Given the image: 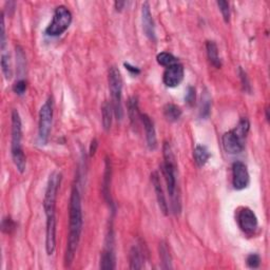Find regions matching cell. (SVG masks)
<instances>
[{
  "instance_id": "1",
  "label": "cell",
  "mask_w": 270,
  "mask_h": 270,
  "mask_svg": "<svg viewBox=\"0 0 270 270\" xmlns=\"http://www.w3.org/2000/svg\"><path fill=\"white\" fill-rule=\"evenodd\" d=\"M69 236H68L67 248L65 253V265L70 267L76 254L81 236L83 232L84 218H83V208H82V198L81 193L76 185L73 186L71 196H70V206H69Z\"/></svg>"
},
{
  "instance_id": "2",
  "label": "cell",
  "mask_w": 270,
  "mask_h": 270,
  "mask_svg": "<svg viewBox=\"0 0 270 270\" xmlns=\"http://www.w3.org/2000/svg\"><path fill=\"white\" fill-rule=\"evenodd\" d=\"M164 153V163L162 165V172L165 177L166 185L171 201V209L172 212L177 216L182 210L181 202V193L179 186H177L176 180V162L175 157L171 149V146L168 143H165L163 146Z\"/></svg>"
},
{
  "instance_id": "3",
  "label": "cell",
  "mask_w": 270,
  "mask_h": 270,
  "mask_svg": "<svg viewBox=\"0 0 270 270\" xmlns=\"http://www.w3.org/2000/svg\"><path fill=\"white\" fill-rule=\"evenodd\" d=\"M12 139H11V154L13 163L17 170L23 173L27 169V158L22 149V124L19 112L14 109L12 111Z\"/></svg>"
},
{
  "instance_id": "4",
  "label": "cell",
  "mask_w": 270,
  "mask_h": 270,
  "mask_svg": "<svg viewBox=\"0 0 270 270\" xmlns=\"http://www.w3.org/2000/svg\"><path fill=\"white\" fill-rule=\"evenodd\" d=\"M109 89L112 96V107L115 118L121 120L124 116V110H122V79L118 68L112 66L109 69Z\"/></svg>"
},
{
  "instance_id": "5",
  "label": "cell",
  "mask_w": 270,
  "mask_h": 270,
  "mask_svg": "<svg viewBox=\"0 0 270 270\" xmlns=\"http://www.w3.org/2000/svg\"><path fill=\"white\" fill-rule=\"evenodd\" d=\"M72 22L71 11L65 5H59L55 9L53 19L51 23L47 27L45 33L51 37H57L69 29Z\"/></svg>"
},
{
  "instance_id": "6",
  "label": "cell",
  "mask_w": 270,
  "mask_h": 270,
  "mask_svg": "<svg viewBox=\"0 0 270 270\" xmlns=\"http://www.w3.org/2000/svg\"><path fill=\"white\" fill-rule=\"evenodd\" d=\"M63 180V175L60 172H53L48 180L45 198H44V210L47 218L55 217L56 210V199L58 189Z\"/></svg>"
},
{
  "instance_id": "7",
  "label": "cell",
  "mask_w": 270,
  "mask_h": 270,
  "mask_svg": "<svg viewBox=\"0 0 270 270\" xmlns=\"http://www.w3.org/2000/svg\"><path fill=\"white\" fill-rule=\"evenodd\" d=\"M53 122V98L50 96L42 105L39 111L38 120V142L40 145H47L50 137Z\"/></svg>"
},
{
  "instance_id": "8",
  "label": "cell",
  "mask_w": 270,
  "mask_h": 270,
  "mask_svg": "<svg viewBox=\"0 0 270 270\" xmlns=\"http://www.w3.org/2000/svg\"><path fill=\"white\" fill-rule=\"evenodd\" d=\"M236 220L240 229L247 236H253L259 228L256 214L248 207H243L238 210Z\"/></svg>"
},
{
  "instance_id": "9",
  "label": "cell",
  "mask_w": 270,
  "mask_h": 270,
  "mask_svg": "<svg viewBox=\"0 0 270 270\" xmlns=\"http://www.w3.org/2000/svg\"><path fill=\"white\" fill-rule=\"evenodd\" d=\"M101 269L112 270L116 267L115 251H114V235L112 228L109 229L106 237V246L103 248L101 256Z\"/></svg>"
},
{
  "instance_id": "10",
  "label": "cell",
  "mask_w": 270,
  "mask_h": 270,
  "mask_svg": "<svg viewBox=\"0 0 270 270\" xmlns=\"http://www.w3.org/2000/svg\"><path fill=\"white\" fill-rule=\"evenodd\" d=\"M250 183V175L247 166L242 162H236L232 165V185L236 190L247 188Z\"/></svg>"
},
{
  "instance_id": "11",
  "label": "cell",
  "mask_w": 270,
  "mask_h": 270,
  "mask_svg": "<svg viewBox=\"0 0 270 270\" xmlns=\"http://www.w3.org/2000/svg\"><path fill=\"white\" fill-rule=\"evenodd\" d=\"M224 150L229 154H237L241 153L245 148V138L238 135L235 129L226 132L222 137Z\"/></svg>"
},
{
  "instance_id": "12",
  "label": "cell",
  "mask_w": 270,
  "mask_h": 270,
  "mask_svg": "<svg viewBox=\"0 0 270 270\" xmlns=\"http://www.w3.org/2000/svg\"><path fill=\"white\" fill-rule=\"evenodd\" d=\"M185 76V69L181 63L166 68L163 75V82L166 87L175 88L180 85Z\"/></svg>"
},
{
  "instance_id": "13",
  "label": "cell",
  "mask_w": 270,
  "mask_h": 270,
  "mask_svg": "<svg viewBox=\"0 0 270 270\" xmlns=\"http://www.w3.org/2000/svg\"><path fill=\"white\" fill-rule=\"evenodd\" d=\"M142 23L143 31L145 35L151 41H156V33H155V24L152 18V13L150 10L149 2H144L142 7Z\"/></svg>"
},
{
  "instance_id": "14",
  "label": "cell",
  "mask_w": 270,
  "mask_h": 270,
  "mask_svg": "<svg viewBox=\"0 0 270 270\" xmlns=\"http://www.w3.org/2000/svg\"><path fill=\"white\" fill-rule=\"evenodd\" d=\"M56 249V217L47 218L46 224V251L52 255Z\"/></svg>"
},
{
  "instance_id": "15",
  "label": "cell",
  "mask_w": 270,
  "mask_h": 270,
  "mask_svg": "<svg viewBox=\"0 0 270 270\" xmlns=\"http://www.w3.org/2000/svg\"><path fill=\"white\" fill-rule=\"evenodd\" d=\"M140 121L143 122V126L145 128L147 146H148L150 150H155L157 148V137L154 124H153L150 116L147 114H140Z\"/></svg>"
},
{
  "instance_id": "16",
  "label": "cell",
  "mask_w": 270,
  "mask_h": 270,
  "mask_svg": "<svg viewBox=\"0 0 270 270\" xmlns=\"http://www.w3.org/2000/svg\"><path fill=\"white\" fill-rule=\"evenodd\" d=\"M151 182L153 188H154V191L156 193V200L158 202L159 209L165 214V216H168L169 213V207L168 202L166 201V196L164 194V190L161 184V179H159V175L157 172H153L151 174Z\"/></svg>"
},
{
  "instance_id": "17",
  "label": "cell",
  "mask_w": 270,
  "mask_h": 270,
  "mask_svg": "<svg viewBox=\"0 0 270 270\" xmlns=\"http://www.w3.org/2000/svg\"><path fill=\"white\" fill-rule=\"evenodd\" d=\"M111 175H112V168H111V162H110L109 157H106L105 162V173H103V181H102V187L101 191L103 194V198L109 202H111V196H110V185H111Z\"/></svg>"
},
{
  "instance_id": "18",
  "label": "cell",
  "mask_w": 270,
  "mask_h": 270,
  "mask_svg": "<svg viewBox=\"0 0 270 270\" xmlns=\"http://www.w3.org/2000/svg\"><path fill=\"white\" fill-rule=\"evenodd\" d=\"M130 269H143L145 267V256L143 250L137 245H134L129 253Z\"/></svg>"
},
{
  "instance_id": "19",
  "label": "cell",
  "mask_w": 270,
  "mask_h": 270,
  "mask_svg": "<svg viewBox=\"0 0 270 270\" xmlns=\"http://www.w3.org/2000/svg\"><path fill=\"white\" fill-rule=\"evenodd\" d=\"M193 156L196 165L199 167H204L207 162L209 161L211 153L205 145H196L193 150Z\"/></svg>"
},
{
  "instance_id": "20",
  "label": "cell",
  "mask_w": 270,
  "mask_h": 270,
  "mask_svg": "<svg viewBox=\"0 0 270 270\" xmlns=\"http://www.w3.org/2000/svg\"><path fill=\"white\" fill-rule=\"evenodd\" d=\"M206 51H207V56L208 59H209L210 64L219 69L222 67V61H220V58L219 56V49L218 46L214 41L212 40H208L206 42Z\"/></svg>"
},
{
  "instance_id": "21",
  "label": "cell",
  "mask_w": 270,
  "mask_h": 270,
  "mask_svg": "<svg viewBox=\"0 0 270 270\" xmlns=\"http://www.w3.org/2000/svg\"><path fill=\"white\" fill-rule=\"evenodd\" d=\"M113 114H114V111H113L112 103L109 101L103 102V105L101 107L102 126H103V129H105V131H107V132L110 130V129H111Z\"/></svg>"
},
{
  "instance_id": "22",
  "label": "cell",
  "mask_w": 270,
  "mask_h": 270,
  "mask_svg": "<svg viewBox=\"0 0 270 270\" xmlns=\"http://www.w3.org/2000/svg\"><path fill=\"white\" fill-rule=\"evenodd\" d=\"M158 251H159V257H161V262H162V268L172 269V257H171L167 243L164 241L159 243Z\"/></svg>"
},
{
  "instance_id": "23",
  "label": "cell",
  "mask_w": 270,
  "mask_h": 270,
  "mask_svg": "<svg viewBox=\"0 0 270 270\" xmlns=\"http://www.w3.org/2000/svg\"><path fill=\"white\" fill-rule=\"evenodd\" d=\"M183 114L182 109L174 105V103H167L164 107V115L166 119L170 122H175L181 118V116Z\"/></svg>"
},
{
  "instance_id": "24",
  "label": "cell",
  "mask_w": 270,
  "mask_h": 270,
  "mask_svg": "<svg viewBox=\"0 0 270 270\" xmlns=\"http://www.w3.org/2000/svg\"><path fill=\"white\" fill-rule=\"evenodd\" d=\"M128 114L129 118L132 124H135L137 121V119H140V113H139V108H138V101L137 97L132 96L129 98L128 101Z\"/></svg>"
},
{
  "instance_id": "25",
  "label": "cell",
  "mask_w": 270,
  "mask_h": 270,
  "mask_svg": "<svg viewBox=\"0 0 270 270\" xmlns=\"http://www.w3.org/2000/svg\"><path fill=\"white\" fill-rule=\"evenodd\" d=\"M210 111H211V97L208 90L205 89L204 93L202 94V101H201V108H200L201 118H209Z\"/></svg>"
},
{
  "instance_id": "26",
  "label": "cell",
  "mask_w": 270,
  "mask_h": 270,
  "mask_svg": "<svg viewBox=\"0 0 270 270\" xmlns=\"http://www.w3.org/2000/svg\"><path fill=\"white\" fill-rule=\"evenodd\" d=\"M156 61H157L158 65H161L165 68H168L170 66L180 63L179 58L175 57L173 54L168 53V52H162V53L157 54Z\"/></svg>"
},
{
  "instance_id": "27",
  "label": "cell",
  "mask_w": 270,
  "mask_h": 270,
  "mask_svg": "<svg viewBox=\"0 0 270 270\" xmlns=\"http://www.w3.org/2000/svg\"><path fill=\"white\" fill-rule=\"evenodd\" d=\"M1 69L2 73L7 81H10L12 78V65H11V56L9 53H5L2 51L1 54Z\"/></svg>"
},
{
  "instance_id": "28",
  "label": "cell",
  "mask_w": 270,
  "mask_h": 270,
  "mask_svg": "<svg viewBox=\"0 0 270 270\" xmlns=\"http://www.w3.org/2000/svg\"><path fill=\"white\" fill-rule=\"evenodd\" d=\"M218 7L220 11V13L223 15L224 21L228 23L230 21V5L229 3L225 1V0H219V1L217 2Z\"/></svg>"
},
{
  "instance_id": "29",
  "label": "cell",
  "mask_w": 270,
  "mask_h": 270,
  "mask_svg": "<svg viewBox=\"0 0 270 270\" xmlns=\"http://www.w3.org/2000/svg\"><path fill=\"white\" fill-rule=\"evenodd\" d=\"M16 228V224L13 219H12L10 217H5L3 218L2 222H1V230L3 233H7V235H11Z\"/></svg>"
},
{
  "instance_id": "30",
  "label": "cell",
  "mask_w": 270,
  "mask_h": 270,
  "mask_svg": "<svg viewBox=\"0 0 270 270\" xmlns=\"http://www.w3.org/2000/svg\"><path fill=\"white\" fill-rule=\"evenodd\" d=\"M27 88H28V83H27L26 79H23V78H19L13 84L14 93L17 94L18 96H22L24 93H26Z\"/></svg>"
},
{
  "instance_id": "31",
  "label": "cell",
  "mask_w": 270,
  "mask_h": 270,
  "mask_svg": "<svg viewBox=\"0 0 270 270\" xmlns=\"http://www.w3.org/2000/svg\"><path fill=\"white\" fill-rule=\"evenodd\" d=\"M238 75H240V77H241V82H242L244 92H246V93H251L253 89H251V84L249 82V78L247 76V73L245 72L241 67L238 68Z\"/></svg>"
},
{
  "instance_id": "32",
  "label": "cell",
  "mask_w": 270,
  "mask_h": 270,
  "mask_svg": "<svg viewBox=\"0 0 270 270\" xmlns=\"http://www.w3.org/2000/svg\"><path fill=\"white\" fill-rule=\"evenodd\" d=\"M247 266L251 269L259 268L261 265V257L257 253H250L246 259Z\"/></svg>"
},
{
  "instance_id": "33",
  "label": "cell",
  "mask_w": 270,
  "mask_h": 270,
  "mask_svg": "<svg viewBox=\"0 0 270 270\" xmlns=\"http://www.w3.org/2000/svg\"><path fill=\"white\" fill-rule=\"evenodd\" d=\"M195 100H196V91L195 88L192 87V85H189L186 91V95H185V101L189 107H193L195 103Z\"/></svg>"
},
{
  "instance_id": "34",
  "label": "cell",
  "mask_w": 270,
  "mask_h": 270,
  "mask_svg": "<svg viewBox=\"0 0 270 270\" xmlns=\"http://www.w3.org/2000/svg\"><path fill=\"white\" fill-rule=\"evenodd\" d=\"M7 46V39H5V24H4V16L1 15V34H0V48L1 51H4Z\"/></svg>"
},
{
  "instance_id": "35",
  "label": "cell",
  "mask_w": 270,
  "mask_h": 270,
  "mask_svg": "<svg viewBox=\"0 0 270 270\" xmlns=\"http://www.w3.org/2000/svg\"><path fill=\"white\" fill-rule=\"evenodd\" d=\"M124 66H125L126 69L131 73L132 75H138L139 73H140L139 68H137V67H134V66H132V65H130V64H128V63H125Z\"/></svg>"
},
{
  "instance_id": "36",
  "label": "cell",
  "mask_w": 270,
  "mask_h": 270,
  "mask_svg": "<svg viewBox=\"0 0 270 270\" xmlns=\"http://www.w3.org/2000/svg\"><path fill=\"white\" fill-rule=\"evenodd\" d=\"M97 147H98V142H97L96 138H94L93 140H92L91 145H90V156H93L95 154L96 150H97Z\"/></svg>"
},
{
  "instance_id": "37",
  "label": "cell",
  "mask_w": 270,
  "mask_h": 270,
  "mask_svg": "<svg viewBox=\"0 0 270 270\" xmlns=\"http://www.w3.org/2000/svg\"><path fill=\"white\" fill-rule=\"evenodd\" d=\"M126 4H127L126 1H115V2H114V5H115L116 11H119V12L125 8V5H126Z\"/></svg>"
}]
</instances>
